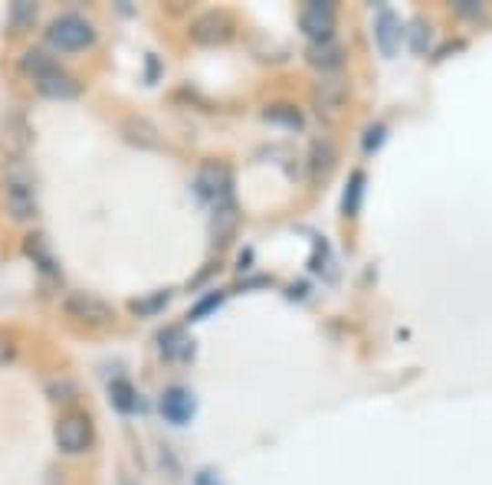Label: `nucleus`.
Returning <instances> with one entry per match:
<instances>
[{"label": "nucleus", "mask_w": 492, "mask_h": 485, "mask_svg": "<svg viewBox=\"0 0 492 485\" xmlns=\"http://www.w3.org/2000/svg\"><path fill=\"white\" fill-rule=\"evenodd\" d=\"M299 26H302V34L312 36L315 43H325L332 40V30H335V4H328V0H309L299 14Z\"/></svg>", "instance_id": "39448f33"}, {"label": "nucleus", "mask_w": 492, "mask_h": 485, "mask_svg": "<svg viewBox=\"0 0 492 485\" xmlns=\"http://www.w3.org/2000/svg\"><path fill=\"white\" fill-rule=\"evenodd\" d=\"M456 10H459V14H469V17H473V14H483V7H479L476 0H459Z\"/></svg>", "instance_id": "cd10ccee"}, {"label": "nucleus", "mask_w": 492, "mask_h": 485, "mask_svg": "<svg viewBox=\"0 0 492 485\" xmlns=\"http://www.w3.org/2000/svg\"><path fill=\"white\" fill-rule=\"evenodd\" d=\"M108 394H112V407L118 413H131L135 407H138V397H135V390H131L128 380H112Z\"/></svg>", "instance_id": "6ab92c4d"}, {"label": "nucleus", "mask_w": 492, "mask_h": 485, "mask_svg": "<svg viewBox=\"0 0 492 485\" xmlns=\"http://www.w3.org/2000/svg\"><path fill=\"white\" fill-rule=\"evenodd\" d=\"M262 118L266 122H276V125H286V128H302V112L295 106H289V102H276V106H266V112H262Z\"/></svg>", "instance_id": "f3484780"}, {"label": "nucleus", "mask_w": 492, "mask_h": 485, "mask_svg": "<svg viewBox=\"0 0 492 485\" xmlns=\"http://www.w3.org/2000/svg\"><path fill=\"white\" fill-rule=\"evenodd\" d=\"M53 66H56V63H53L43 50H26L24 56H20V69H24L26 76H33V83H36L43 73H49Z\"/></svg>", "instance_id": "a211bd4d"}, {"label": "nucleus", "mask_w": 492, "mask_h": 485, "mask_svg": "<svg viewBox=\"0 0 492 485\" xmlns=\"http://www.w3.org/2000/svg\"><path fill=\"white\" fill-rule=\"evenodd\" d=\"M30 141H33V128L24 112H16V108L7 112L4 122H0V148L7 151L10 157H24L26 148H30Z\"/></svg>", "instance_id": "423d86ee"}, {"label": "nucleus", "mask_w": 492, "mask_h": 485, "mask_svg": "<svg viewBox=\"0 0 492 485\" xmlns=\"http://www.w3.org/2000/svg\"><path fill=\"white\" fill-rule=\"evenodd\" d=\"M36 89H40L46 99H76V96H79V83H76L73 76H66L59 66L43 73L40 79H36Z\"/></svg>", "instance_id": "9d476101"}, {"label": "nucleus", "mask_w": 492, "mask_h": 485, "mask_svg": "<svg viewBox=\"0 0 492 485\" xmlns=\"http://www.w3.org/2000/svg\"><path fill=\"white\" fill-rule=\"evenodd\" d=\"M407 34H410V46H414V53H426V46H430V26H426L424 20H414Z\"/></svg>", "instance_id": "5701e85b"}, {"label": "nucleus", "mask_w": 492, "mask_h": 485, "mask_svg": "<svg viewBox=\"0 0 492 485\" xmlns=\"http://www.w3.org/2000/svg\"><path fill=\"white\" fill-rule=\"evenodd\" d=\"M344 96H348V86H344L342 79H325V83H319V86H315V92H312L319 116H328V118L342 108Z\"/></svg>", "instance_id": "9b49d317"}, {"label": "nucleus", "mask_w": 492, "mask_h": 485, "mask_svg": "<svg viewBox=\"0 0 492 485\" xmlns=\"http://www.w3.org/2000/svg\"><path fill=\"white\" fill-rule=\"evenodd\" d=\"M125 132H135V135H128V141H138V145H145V148H155L158 145L155 128H151L148 122H141V118H128V122H125Z\"/></svg>", "instance_id": "412c9836"}, {"label": "nucleus", "mask_w": 492, "mask_h": 485, "mask_svg": "<svg viewBox=\"0 0 492 485\" xmlns=\"http://www.w3.org/2000/svg\"><path fill=\"white\" fill-rule=\"evenodd\" d=\"M381 141H384V125H371L368 132H364V151L381 148Z\"/></svg>", "instance_id": "a878e982"}, {"label": "nucleus", "mask_w": 492, "mask_h": 485, "mask_svg": "<svg viewBox=\"0 0 492 485\" xmlns=\"http://www.w3.org/2000/svg\"><path fill=\"white\" fill-rule=\"evenodd\" d=\"M66 312L79 321H89V325H108V321L115 318L112 305L102 302V298L92 296V292H69V296H66Z\"/></svg>", "instance_id": "0eeeda50"}, {"label": "nucleus", "mask_w": 492, "mask_h": 485, "mask_svg": "<svg viewBox=\"0 0 492 485\" xmlns=\"http://www.w3.org/2000/svg\"><path fill=\"white\" fill-rule=\"evenodd\" d=\"M361 197H364V174L354 171L352 174V184H348V190H344V217H358L361 210Z\"/></svg>", "instance_id": "aec40b11"}, {"label": "nucleus", "mask_w": 492, "mask_h": 485, "mask_svg": "<svg viewBox=\"0 0 492 485\" xmlns=\"http://www.w3.org/2000/svg\"><path fill=\"white\" fill-rule=\"evenodd\" d=\"M309 63L319 69H338L344 63V50L338 46L335 40H325V43H312L309 46Z\"/></svg>", "instance_id": "4468645a"}, {"label": "nucleus", "mask_w": 492, "mask_h": 485, "mask_svg": "<svg viewBox=\"0 0 492 485\" xmlns=\"http://www.w3.org/2000/svg\"><path fill=\"white\" fill-rule=\"evenodd\" d=\"M194 482H197V485H223L220 479H217V472H210V469H204V472H197Z\"/></svg>", "instance_id": "bb28decb"}, {"label": "nucleus", "mask_w": 492, "mask_h": 485, "mask_svg": "<svg viewBox=\"0 0 492 485\" xmlns=\"http://www.w3.org/2000/svg\"><path fill=\"white\" fill-rule=\"evenodd\" d=\"M164 302H168V292H161V296H155V298H148V302H135V305H131V312L148 315V312H155V308H161Z\"/></svg>", "instance_id": "393cba45"}, {"label": "nucleus", "mask_w": 492, "mask_h": 485, "mask_svg": "<svg viewBox=\"0 0 492 485\" xmlns=\"http://www.w3.org/2000/svg\"><path fill=\"white\" fill-rule=\"evenodd\" d=\"M233 36V17L227 10H207L190 24V40L197 46H220Z\"/></svg>", "instance_id": "7ed1b4c3"}, {"label": "nucleus", "mask_w": 492, "mask_h": 485, "mask_svg": "<svg viewBox=\"0 0 492 485\" xmlns=\"http://www.w3.org/2000/svg\"><path fill=\"white\" fill-rule=\"evenodd\" d=\"M33 20H36V7H33L30 0H16L14 7H10V24H14L16 30L33 26Z\"/></svg>", "instance_id": "4be33fe9"}, {"label": "nucleus", "mask_w": 492, "mask_h": 485, "mask_svg": "<svg viewBox=\"0 0 492 485\" xmlns=\"http://www.w3.org/2000/svg\"><path fill=\"white\" fill-rule=\"evenodd\" d=\"M335 161H338V151L328 138H319L315 145H312L309 167H312V177H315V181L328 177V174H332V167H335Z\"/></svg>", "instance_id": "ddd939ff"}, {"label": "nucleus", "mask_w": 492, "mask_h": 485, "mask_svg": "<svg viewBox=\"0 0 492 485\" xmlns=\"http://www.w3.org/2000/svg\"><path fill=\"white\" fill-rule=\"evenodd\" d=\"M223 302V296L220 292H213V296H207L204 302H197L194 305V312H190V321H197V318H204L207 312H210V308H217V305Z\"/></svg>", "instance_id": "b1692460"}, {"label": "nucleus", "mask_w": 492, "mask_h": 485, "mask_svg": "<svg viewBox=\"0 0 492 485\" xmlns=\"http://www.w3.org/2000/svg\"><path fill=\"white\" fill-rule=\"evenodd\" d=\"M240 227V214L233 204H223V207H213V237L217 243H227Z\"/></svg>", "instance_id": "2eb2a0df"}, {"label": "nucleus", "mask_w": 492, "mask_h": 485, "mask_svg": "<svg viewBox=\"0 0 492 485\" xmlns=\"http://www.w3.org/2000/svg\"><path fill=\"white\" fill-rule=\"evenodd\" d=\"M56 446L69 456H79L92 446V419L86 413H69L56 423Z\"/></svg>", "instance_id": "20e7f679"}, {"label": "nucleus", "mask_w": 492, "mask_h": 485, "mask_svg": "<svg viewBox=\"0 0 492 485\" xmlns=\"http://www.w3.org/2000/svg\"><path fill=\"white\" fill-rule=\"evenodd\" d=\"M161 413L168 423H174V427H184V423H190V417L197 413V400L190 390H184V387H168L161 394Z\"/></svg>", "instance_id": "6e6552de"}, {"label": "nucleus", "mask_w": 492, "mask_h": 485, "mask_svg": "<svg viewBox=\"0 0 492 485\" xmlns=\"http://www.w3.org/2000/svg\"><path fill=\"white\" fill-rule=\"evenodd\" d=\"M4 194H7V210L14 214V220H33L36 217V194H33L30 181L10 177Z\"/></svg>", "instance_id": "1a4fd4ad"}, {"label": "nucleus", "mask_w": 492, "mask_h": 485, "mask_svg": "<svg viewBox=\"0 0 492 485\" xmlns=\"http://www.w3.org/2000/svg\"><path fill=\"white\" fill-rule=\"evenodd\" d=\"M14 358V345H7V341H0V364L10 361Z\"/></svg>", "instance_id": "c85d7f7f"}, {"label": "nucleus", "mask_w": 492, "mask_h": 485, "mask_svg": "<svg viewBox=\"0 0 492 485\" xmlns=\"http://www.w3.org/2000/svg\"><path fill=\"white\" fill-rule=\"evenodd\" d=\"M46 40L53 43V46H59V50L73 53V50L92 46V43H96V30H92L89 20L76 17V14H63V17H56L49 24Z\"/></svg>", "instance_id": "f257e3e1"}, {"label": "nucleus", "mask_w": 492, "mask_h": 485, "mask_svg": "<svg viewBox=\"0 0 492 485\" xmlns=\"http://www.w3.org/2000/svg\"><path fill=\"white\" fill-rule=\"evenodd\" d=\"M122 485H135V482H131V479H128V476H122Z\"/></svg>", "instance_id": "c756f323"}, {"label": "nucleus", "mask_w": 492, "mask_h": 485, "mask_svg": "<svg viewBox=\"0 0 492 485\" xmlns=\"http://www.w3.org/2000/svg\"><path fill=\"white\" fill-rule=\"evenodd\" d=\"M401 34H404L401 20L394 17L391 10H381V14H377V24H374V40H377V46H381L384 56H394V53H397Z\"/></svg>", "instance_id": "f8f14e48"}, {"label": "nucleus", "mask_w": 492, "mask_h": 485, "mask_svg": "<svg viewBox=\"0 0 492 485\" xmlns=\"http://www.w3.org/2000/svg\"><path fill=\"white\" fill-rule=\"evenodd\" d=\"M161 354L164 358H171V361H178V358H190L194 354V341H188V335L180 328H168L161 335Z\"/></svg>", "instance_id": "dca6fc26"}, {"label": "nucleus", "mask_w": 492, "mask_h": 485, "mask_svg": "<svg viewBox=\"0 0 492 485\" xmlns=\"http://www.w3.org/2000/svg\"><path fill=\"white\" fill-rule=\"evenodd\" d=\"M194 187L200 194V200H207L213 207L233 204V174H230L227 165H217V161L200 165V171L194 177Z\"/></svg>", "instance_id": "f03ea898"}]
</instances>
